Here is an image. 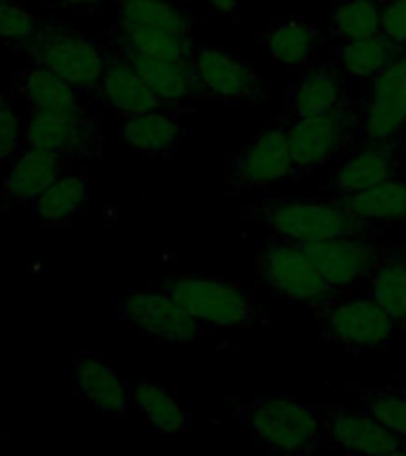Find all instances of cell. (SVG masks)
<instances>
[{
    "instance_id": "1",
    "label": "cell",
    "mask_w": 406,
    "mask_h": 456,
    "mask_svg": "<svg viewBox=\"0 0 406 456\" xmlns=\"http://www.w3.org/2000/svg\"><path fill=\"white\" fill-rule=\"evenodd\" d=\"M235 416L252 435V440L273 454H299L323 447V406L309 397L266 395L238 406Z\"/></svg>"
},
{
    "instance_id": "2",
    "label": "cell",
    "mask_w": 406,
    "mask_h": 456,
    "mask_svg": "<svg viewBox=\"0 0 406 456\" xmlns=\"http://www.w3.org/2000/svg\"><path fill=\"white\" fill-rule=\"evenodd\" d=\"M242 219L266 228L271 238H285L295 242L323 240L337 235H376L378 228H369L352 219L333 198L323 200H259L242 207Z\"/></svg>"
},
{
    "instance_id": "3",
    "label": "cell",
    "mask_w": 406,
    "mask_h": 456,
    "mask_svg": "<svg viewBox=\"0 0 406 456\" xmlns=\"http://www.w3.org/2000/svg\"><path fill=\"white\" fill-rule=\"evenodd\" d=\"M157 285L169 292L192 319L212 330L249 328L262 316L255 295L233 278L178 273L162 278Z\"/></svg>"
},
{
    "instance_id": "4",
    "label": "cell",
    "mask_w": 406,
    "mask_h": 456,
    "mask_svg": "<svg viewBox=\"0 0 406 456\" xmlns=\"http://www.w3.org/2000/svg\"><path fill=\"white\" fill-rule=\"evenodd\" d=\"M255 273L266 290H273L292 305L306 306L313 314L333 295L302 242L266 235V240L256 248Z\"/></svg>"
},
{
    "instance_id": "5",
    "label": "cell",
    "mask_w": 406,
    "mask_h": 456,
    "mask_svg": "<svg viewBox=\"0 0 406 456\" xmlns=\"http://www.w3.org/2000/svg\"><path fill=\"white\" fill-rule=\"evenodd\" d=\"M292 155V178L312 176L356 148L354 95L330 112L313 117H290L288 124Z\"/></svg>"
},
{
    "instance_id": "6",
    "label": "cell",
    "mask_w": 406,
    "mask_h": 456,
    "mask_svg": "<svg viewBox=\"0 0 406 456\" xmlns=\"http://www.w3.org/2000/svg\"><path fill=\"white\" fill-rule=\"evenodd\" d=\"M316 319L323 340L349 354H361L390 345L399 328L390 314L361 290L333 292L316 312Z\"/></svg>"
},
{
    "instance_id": "7",
    "label": "cell",
    "mask_w": 406,
    "mask_h": 456,
    "mask_svg": "<svg viewBox=\"0 0 406 456\" xmlns=\"http://www.w3.org/2000/svg\"><path fill=\"white\" fill-rule=\"evenodd\" d=\"M356 145H390L406 128V50L354 95Z\"/></svg>"
},
{
    "instance_id": "8",
    "label": "cell",
    "mask_w": 406,
    "mask_h": 456,
    "mask_svg": "<svg viewBox=\"0 0 406 456\" xmlns=\"http://www.w3.org/2000/svg\"><path fill=\"white\" fill-rule=\"evenodd\" d=\"M290 117H273L242 142L226 167V192H252L292 178Z\"/></svg>"
},
{
    "instance_id": "9",
    "label": "cell",
    "mask_w": 406,
    "mask_h": 456,
    "mask_svg": "<svg viewBox=\"0 0 406 456\" xmlns=\"http://www.w3.org/2000/svg\"><path fill=\"white\" fill-rule=\"evenodd\" d=\"M27 45L34 64L53 71L71 88L77 91L100 88L107 57L98 43L85 34L62 27L38 28V34Z\"/></svg>"
},
{
    "instance_id": "10",
    "label": "cell",
    "mask_w": 406,
    "mask_h": 456,
    "mask_svg": "<svg viewBox=\"0 0 406 456\" xmlns=\"http://www.w3.org/2000/svg\"><path fill=\"white\" fill-rule=\"evenodd\" d=\"M333 292L361 290L370 271L387 255L390 248H380L376 235H337L323 240L302 242Z\"/></svg>"
},
{
    "instance_id": "11",
    "label": "cell",
    "mask_w": 406,
    "mask_h": 456,
    "mask_svg": "<svg viewBox=\"0 0 406 456\" xmlns=\"http://www.w3.org/2000/svg\"><path fill=\"white\" fill-rule=\"evenodd\" d=\"M195 69L207 91V98H219L223 102H248L264 105L266 81L259 71L226 48L195 50Z\"/></svg>"
},
{
    "instance_id": "12",
    "label": "cell",
    "mask_w": 406,
    "mask_h": 456,
    "mask_svg": "<svg viewBox=\"0 0 406 456\" xmlns=\"http://www.w3.org/2000/svg\"><path fill=\"white\" fill-rule=\"evenodd\" d=\"M121 316L145 335L166 342H192L207 330L159 285L150 290L128 292L121 299Z\"/></svg>"
},
{
    "instance_id": "13",
    "label": "cell",
    "mask_w": 406,
    "mask_h": 456,
    "mask_svg": "<svg viewBox=\"0 0 406 456\" xmlns=\"http://www.w3.org/2000/svg\"><path fill=\"white\" fill-rule=\"evenodd\" d=\"M399 142L390 145H356L335 164L328 174V188L330 198L354 195V192L369 191L376 185L399 176L402 157H399Z\"/></svg>"
},
{
    "instance_id": "14",
    "label": "cell",
    "mask_w": 406,
    "mask_h": 456,
    "mask_svg": "<svg viewBox=\"0 0 406 456\" xmlns=\"http://www.w3.org/2000/svg\"><path fill=\"white\" fill-rule=\"evenodd\" d=\"M323 420H326V437H330L335 447L352 456H380L406 447L402 437L390 433L363 409L323 406Z\"/></svg>"
},
{
    "instance_id": "15",
    "label": "cell",
    "mask_w": 406,
    "mask_h": 456,
    "mask_svg": "<svg viewBox=\"0 0 406 456\" xmlns=\"http://www.w3.org/2000/svg\"><path fill=\"white\" fill-rule=\"evenodd\" d=\"M24 145L57 157H95L102 148L100 128L91 119H62L50 114H28Z\"/></svg>"
},
{
    "instance_id": "16",
    "label": "cell",
    "mask_w": 406,
    "mask_h": 456,
    "mask_svg": "<svg viewBox=\"0 0 406 456\" xmlns=\"http://www.w3.org/2000/svg\"><path fill=\"white\" fill-rule=\"evenodd\" d=\"M288 110L292 117H313V114L330 112L352 95L347 91V77L337 69V64H309L297 69V77L288 84Z\"/></svg>"
},
{
    "instance_id": "17",
    "label": "cell",
    "mask_w": 406,
    "mask_h": 456,
    "mask_svg": "<svg viewBox=\"0 0 406 456\" xmlns=\"http://www.w3.org/2000/svg\"><path fill=\"white\" fill-rule=\"evenodd\" d=\"M74 385L85 404L105 416H121L134 404L124 378L95 352H74L71 356Z\"/></svg>"
},
{
    "instance_id": "18",
    "label": "cell",
    "mask_w": 406,
    "mask_h": 456,
    "mask_svg": "<svg viewBox=\"0 0 406 456\" xmlns=\"http://www.w3.org/2000/svg\"><path fill=\"white\" fill-rule=\"evenodd\" d=\"M124 57V55H121ZM141 74L150 91L171 110H191L192 102L207 98V91L195 69V57L191 60H145L126 57Z\"/></svg>"
},
{
    "instance_id": "19",
    "label": "cell",
    "mask_w": 406,
    "mask_h": 456,
    "mask_svg": "<svg viewBox=\"0 0 406 456\" xmlns=\"http://www.w3.org/2000/svg\"><path fill=\"white\" fill-rule=\"evenodd\" d=\"M183 138L176 110H155L124 117L119 124V141L135 155L169 157Z\"/></svg>"
},
{
    "instance_id": "20",
    "label": "cell",
    "mask_w": 406,
    "mask_h": 456,
    "mask_svg": "<svg viewBox=\"0 0 406 456\" xmlns=\"http://www.w3.org/2000/svg\"><path fill=\"white\" fill-rule=\"evenodd\" d=\"M333 200L352 219L369 228H380L385 224H406V178L402 174L376 188Z\"/></svg>"
},
{
    "instance_id": "21",
    "label": "cell",
    "mask_w": 406,
    "mask_h": 456,
    "mask_svg": "<svg viewBox=\"0 0 406 456\" xmlns=\"http://www.w3.org/2000/svg\"><path fill=\"white\" fill-rule=\"evenodd\" d=\"M20 91L27 100L28 114H50V117H62V119L84 117L77 88H71L67 81L55 77L41 64H31L21 71Z\"/></svg>"
},
{
    "instance_id": "22",
    "label": "cell",
    "mask_w": 406,
    "mask_h": 456,
    "mask_svg": "<svg viewBox=\"0 0 406 456\" xmlns=\"http://www.w3.org/2000/svg\"><path fill=\"white\" fill-rule=\"evenodd\" d=\"M100 93L107 105L114 107L124 117L155 112V110H171L150 91V86L142 81V77L126 57L107 60V67L100 78Z\"/></svg>"
},
{
    "instance_id": "23",
    "label": "cell",
    "mask_w": 406,
    "mask_h": 456,
    "mask_svg": "<svg viewBox=\"0 0 406 456\" xmlns=\"http://www.w3.org/2000/svg\"><path fill=\"white\" fill-rule=\"evenodd\" d=\"M114 43L124 57H145V60H191L195 57V43L191 36L174 34L145 24H121L112 27Z\"/></svg>"
},
{
    "instance_id": "24",
    "label": "cell",
    "mask_w": 406,
    "mask_h": 456,
    "mask_svg": "<svg viewBox=\"0 0 406 456\" xmlns=\"http://www.w3.org/2000/svg\"><path fill=\"white\" fill-rule=\"evenodd\" d=\"M361 292L390 314L399 328H406V242L387 249L361 285Z\"/></svg>"
},
{
    "instance_id": "25",
    "label": "cell",
    "mask_w": 406,
    "mask_h": 456,
    "mask_svg": "<svg viewBox=\"0 0 406 456\" xmlns=\"http://www.w3.org/2000/svg\"><path fill=\"white\" fill-rule=\"evenodd\" d=\"M60 171H62V157L45 152V150L24 148L14 157V162H10L3 188L7 198L14 202L31 205L60 176Z\"/></svg>"
},
{
    "instance_id": "26",
    "label": "cell",
    "mask_w": 406,
    "mask_h": 456,
    "mask_svg": "<svg viewBox=\"0 0 406 456\" xmlns=\"http://www.w3.org/2000/svg\"><path fill=\"white\" fill-rule=\"evenodd\" d=\"M264 41L271 53V60L297 71L312 64L313 50L321 41V31L306 17H283L266 28Z\"/></svg>"
},
{
    "instance_id": "27",
    "label": "cell",
    "mask_w": 406,
    "mask_h": 456,
    "mask_svg": "<svg viewBox=\"0 0 406 456\" xmlns=\"http://www.w3.org/2000/svg\"><path fill=\"white\" fill-rule=\"evenodd\" d=\"M404 50L406 45H399L385 34H380L361 38V41L333 43V62L345 77L370 78Z\"/></svg>"
},
{
    "instance_id": "28",
    "label": "cell",
    "mask_w": 406,
    "mask_h": 456,
    "mask_svg": "<svg viewBox=\"0 0 406 456\" xmlns=\"http://www.w3.org/2000/svg\"><path fill=\"white\" fill-rule=\"evenodd\" d=\"M131 399H134L135 409L159 433L178 435L191 428V413L185 411L183 404L166 385L155 383V380L135 385L131 390Z\"/></svg>"
},
{
    "instance_id": "29",
    "label": "cell",
    "mask_w": 406,
    "mask_h": 456,
    "mask_svg": "<svg viewBox=\"0 0 406 456\" xmlns=\"http://www.w3.org/2000/svg\"><path fill=\"white\" fill-rule=\"evenodd\" d=\"M117 21L145 24V27L164 28L174 34L192 36V28L198 27L202 17L185 10L181 3H169V0H124L119 3Z\"/></svg>"
},
{
    "instance_id": "30",
    "label": "cell",
    "mask_w": 406,
    "mask_h": 456,
    "mask_svg": "<svg viewBox=\"0 0 406 456\" xmlns=\"http://www.w3.org/2000/svg\"><path fill=\"white\" fill-rule=\"evenodd\" d=\"M88 202V181L84 174H60L31 202L38 219L45 224H64L74 219Z\"/></svg>"
},
{
    "instance_id": "31",
    "label": "cell",
    "mask_w": 406,
    "mask_h": 456,
    "mask_svg": "<svg viewBox=\"0 0 406 456\" xmlns=\"http://www.w3.org/2000/svg\"><path fill=\"white\" fill-rule=\"evenodd\" d=\"M385 0H340L330 12V36L335 43L361 41L383 34Z\"/></svg>"
},
{
    "instance_id": "32",
    "label": "cell",
    "mask_w": 406,
    "mask_h": 456,
    "mask_svg": "<svg viewBox=\"0 0 406 456\" xmlns=\"http://www.w3.org/2000/svg\"><path fill=\"white\" fill-rule=\"evenodd\" d=\"M359 404L378 423H383L390 433L406 442V390L399 385H380L359 390Z\"/></svg>"
},
{
    "instance_id": "33",
    "label": "cell",
    "mask_w": 406,
    "mask_h": 456,
    "mask_svg": "<svg viewBox=\"0 0 406 456\" xmlns=\"http://www.w3.org/2000/svg\"><path fill=\"white\" fill-rule=\"evenodd\" d=\"M38 34V17L20 0H0V41L28 43Z\"/></svg>"
},
{
    "instance_id": "34",
    "label": "cell",
    "mask_w": 406,
    "mask_h": 456,
    "mask_svg": "<svg viewBox=\"0 0 406 456\" xmlns=\"http://www.w3.org/2000/svg\"><path fill=\"white\" fill-rule=\"evenodd\" d=\"M24 148H27L24 145V124H21L20 114L7 102L0 110V164L14 162V157Z\"/></svg>"
},
{
    "instance_id": "35",
    "label": "cell",
    "mask_w": 406,
    "mask_h": 456,
    "mask_svg": "<svg viewBox=\"0 0 406 456\" xmlns=\"http://www.w3.org/2000/svg\"><path fill=\"white\" fill-rule=\"evenodd\" d=\"M383 34L390 41L406 45V0H385Z\"/></svg>"
},
{
    "instance_id": "36",
    "label": "cell",
    "mask_w": 406,
    "mask_h": 456,
    "mask_svg": "<svg viewBox=\"0 0 406 456\" xmlns=\"http://www.w3.org/2000/svg\"><path fill=\"white\" fill-rule=\"evenodd\" d=\"M207 3L212 7V12L221 14L226 20L238 21V17H240V0H207Z\"/></svg>"
},
{
    "instance_id": "37",
    "label": "cell",
    "mask_w": 406,
    "mask_h": 456,
    "mask_svg": "<svg viewBox=\"0 0 406 456\" xmlns=\"http://www.w3.org/2000/svg\"><path fill=\"white\" fill-rule=\"evenodd\" d=\"M50 5H62V7H74V10H93V7L102 5L105 0H43Z\"/></svg>"
},
{
    "instance_id": "38",
    "label": "cell",
    "mask_w": 406,
    "mask_h": 456,
    "mask_svg": "<svg viewBox=\"0 0 406 456\" xmlns=\"http://www.w3.org/2000/svg\"><path fill=\"white\" fill-rule=\"evenodd\" d=\"M380 456H406V447H399L394 452H387V454H380Z\"/></svg>"
},
{
    "instance_id": "39",
    "label": "cell",
    "mask_w": 406,
    "mask_h": 456,
    "mask_svg": "<svg viewBox=\"0 0 406 456\" xmlns=\"http://www.w3.org/2000/svg\"><path fill=\"white\" fill-rule=\"evenodd\" d=\"M285 456H321L319 452H299V454H285Z\"/></svg>"
},
{
    "instance_id": "40",
    "label": "cell",
    "mask_w": 406,
    "mask_h": 456,
    "mask_svg": "<svg viewBox=\"0 0 406 456\" xmlns=\"http://www.w3.org/2000/svg\"><path fill=\"white\" fill-rule=\"evenodd\" d=\"M7 105V95L3 91H0V110H3V107Z\"/></svg>"
},
{
    "instance_id": "41",
    "label": "cell",
    "mask_w": 406,
    "mask_h": 456,
    "mask_svg": "<svg viewBox=\"0 0 406 456\" xmlns=\"http://www.w3.org/2000/svg\"><path fill=\"white\" fill-rule=\"evenodd\" d=\"M399 174H402V176L406 178V155L402 157V169H399Z\"/></svg>"
},
{
    "instance_id": "42",
    "label": "cell",
    "mask_w": 406,
    "mask_h": 456,
    "mask_svg": "<svg viewBox=\"0 0 406 456\" xmlns=\"http://www.w3.org/2000/svg\"><path fill=\"white\" fill-rule=\"evenodd\" d=\"M121 3H124V0H121ZM169 3H181V0H169Z\"/></svg>"
},
{
    "instance_id": "43",
    "label": "cell",
    "mask_w": 406,
    "mask_h": 456,
    "mask_svg": "<svg viewBox=\"0 0 406 456\" xmlns=\"http://www.w3.org/2000/svg\"><path fill=\"white\" fill-rule=\"evenodd\" d=\"M399 387H404V390H406V385H399Z\"/></svg>"
},
{
    "instance_id": "44",
    "label": "cell",
    "mask_w": 406,
    "mask_h": 456,
    "mask_svg": "<svg viewBox=\"0 0 406 456\" xmlns=\"http://www.w3.org/2000/svg\"><path fill=\"white\" fill-rule=\"evenodd\" d=\"M0 440H3V435H0Z\"/></svg>"
}]
</instances>
